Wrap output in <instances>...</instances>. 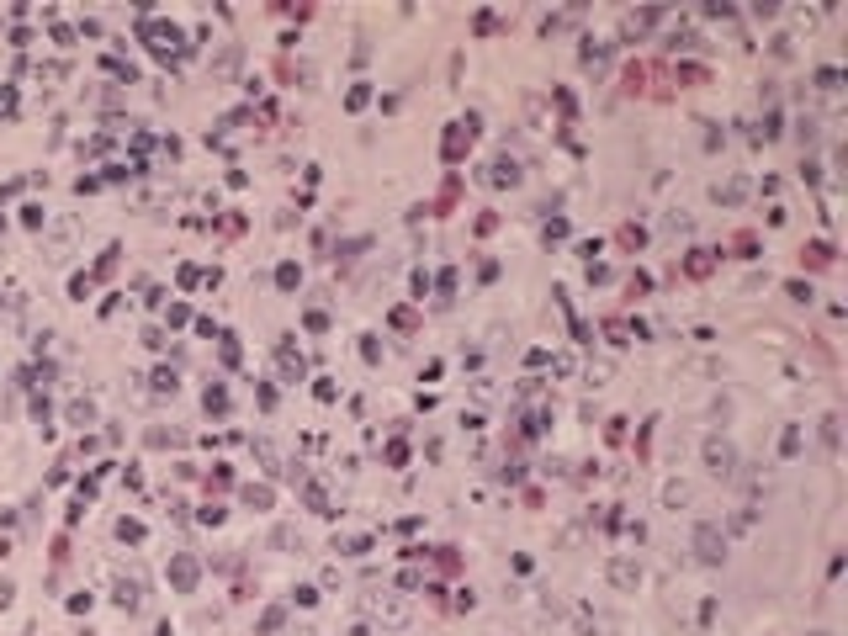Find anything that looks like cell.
Segmentation results:
<instances>
[{
  "label": "cell",
  "instance_id": "cell-3",
  "mask_svg": "<svg viewBox=\"0 0 848 636\" xmlns=\"http://www.w3.org/2000/svg\"><path fill=\"white\" fill-rule=\"evenodd\" d=\"M610 583H616V588H636V583H642V568H636V562H610Z\"/></svg>",
  "mask_w": 848,
  "mask_h": 636
},
{
  "label": "cell",
  "instance_id": "cell-1",
  "mask_svg": "<svg viewBox=\"0 0 848 636\" xmlns=\"http://www.w3.org/2000/svg\"><path fill=\"white\" fill-rule=\"evenodd\" d=\"M705 472L732 477V472H737V446H732V440H721V435H711V440H705Z\"/></svg>",
  "mask_w": 848,
  "mask_h": 636
},
{
  "label": "cell",
  "instance_id": "cell-2",
  "mask_svg": "<svg viewBox=\"0 0 848 636\" xmlns=\"http://www.w3.org/2000/svg\"><path fill=\"white\" fill-rule=\"evenodd\" d=\"M695 557H700V562H721V557H727V541H721L716 525H695Z\"/></svg>",
  "mask_w": 848,
  "mask_h": 636
}]
</instances>
